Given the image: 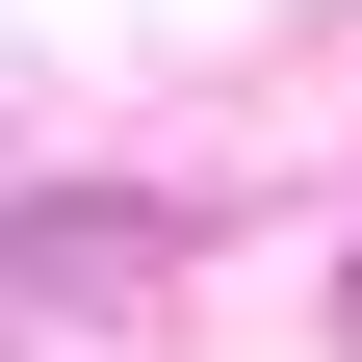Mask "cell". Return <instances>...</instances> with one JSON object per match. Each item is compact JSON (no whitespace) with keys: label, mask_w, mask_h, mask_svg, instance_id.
Returning <instances> with one entry per match:
<instances>
[{"label":"cell","mask_w":362,"mask_h":362,"mask_svg":"<svg viewBox=\"0 0 362 362\" xmlns=\"http://www.w3.org/2000/svg\"><path fill=\"white\" fill-rule=\"evenodd\" d=\"M181 207H0V310H78V285H129Z\"/></svg>","instance_id":"cell-1"}]
</instances>
